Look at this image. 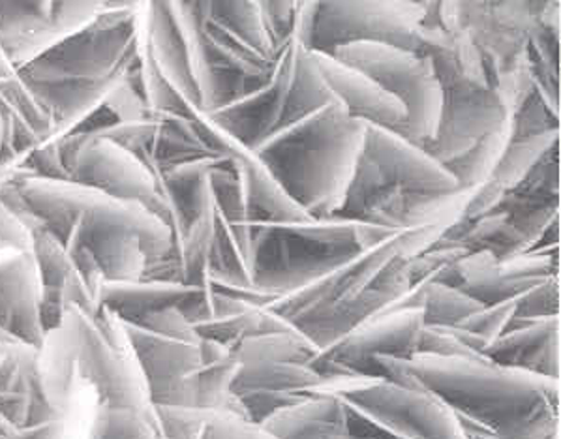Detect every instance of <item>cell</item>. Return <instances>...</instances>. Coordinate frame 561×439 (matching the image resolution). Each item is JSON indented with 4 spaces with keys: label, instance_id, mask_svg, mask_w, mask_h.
Here are the masks:
<instances>
[{
    "label": "cell",
    "instance_id": "5bb4252c",
    "mask_svg": "<svg viewBox=\"0 0 561 439\" xmlns=\"http://www.w3.org/2000/svg\"><path fill=\"white\" fill-rule=\"evenodd\" d=\"M510 118L513 115L503 109L492 89L449 92L445 94L444 115L436 139L423 149L445 167L468 154L484 136L505 125Z\"/></svg>",
    "mask_w": 561,
    "mask_h": 439
},
{
    "label": "cell",
    "instance_id": "3957f363",
    "mask_svg": "<svg viewBox=\"0 0 561 439\" xmlns=\"http://www.w3.org/2000/svg\"><path fill=\"white\" fill-rule=\"evenodd\" d=\"M307 394L334 396L350 419L383 439H468L449 404L431 391H413L374 376H336Z\"/></svg>",
    "mask_w": 561,
    "mask_h": 439
},
{
    "label": "cell",
    "instance_id": "74e56055",
    "mask_svg": "<svg viewBox=\"0 0 561 439\" xmlns=\"http://www.w3.org/2000/svg\"><path fill=\"white\" fill-rule=\"evenodd\" d=\"M560 315V276H550L516 301L518 320H547Z\"/></svg>",
    "mask_w": 561,
    "mask_h": 439
},
{
    "label": "cell",
    "instance_id": "9c48e42d",
    "mask_svg": "<svg viewBox=\"0 0 561 439\" xmlns=\"http://www.w3.org/2000/svg\"><path fill=\"white\" fill-rule=\"evenodd\" d=\"M365 120L350 117L325 141L268 170L308 217H336L365 152Z\"/></svg>",
    "mask_w": 561,
    "mask_h": 439
},
{
    "label": "cell",
    "instance_id": "f1b7e54d",
    "mask_svg": "<svg viewBox=\"0 0 561 439\" xmlns=\"http://www.w3.org/2000/svg\"><path fill=\"white\" fill-rule=\"evenodd\" d=\"M333 102H340L339 96L327 83L325 76L321 72L312 49L302 47L299 60H297V68H295L294 85L289 91L280 125L294 123L297 118L305 117L308 113L318 112Z\"/></svg>",
    "mask_w": 561,
    "mask_h": 439
},
{
    "label": "cell",
    "instance_id": "d4e9b609",
    "mask_svg": "<svg viewBox=\"0 0 561 439\" xmlns=\"http://www.w3.org/2000/svg\"><path fill=\"white\" fill-rule=\"evenodd\" d=\"M560 333V315L547 320H518L513 317L502 336L490 344L484 357L503 367L520 368L541 348L550 336Z\"/></svg>",
    "mask_w": 561,
    "mask_h": 439
},
{
    "label": "cell",
    "instance_id": "7bdbcfd3",
    "mask_svg": "<svg viewBox=\"0 0 561 439\" xmlns=\"http://www.w3.org/2000/svg\"><path fill=\"white\" fill-rule=\"evenodd\" d=\"M436 355V357H470V359H483L484 355L476 354L466 348L457 336H453L447 327L437 325H424L421 338H419L417 354Z\"/></svg>",
    "mask_w": 561,
    "mask_h": 439
},
{
    "label": "cell",
    "instance_id": "ee69618b",
    "mask_svg": "<svg viewBox=\"0 0 561 439\" xmlns=\"http://www.w3.org/2000/svg\"><path fill=\"white\" fill-rule=\"evenodd\" d=\"M0 243L15 252H34V233L28 223L0 199Z\"/></svg>",
    "mask_w": 561,
    "mask_h": 439
},
{
    "label": "cell",
    "instance_id": "b9f144b4",
    "mask_svg": "<svg viewBox=\"0 0 561 439\" xmlns=\"http://www.w3.org/2000/svg\"><path fill=\"white\" fill-rule=\"evenodd\" d=\"M87 407L70 414H57L49 419L39 420L23 427L13 434L12 439H73L79 425L85 420Z\"/></svg>",
    "mask_w": 561,
    "mask_h": 439
},
{
    "label": "cell",
    "instance_id": "ffe728a7",
    "mask_svg": "<svg viewBox=\"0 0 561 439\" xmlns=\"http://www.w3.org/2000/svg\"><path fill=\"white\" fill-rule=\"evenodd\" d=\"M325 76L327 83L331 85L340 102L346 105L350 117L360 118L370 125L399 130L404 125L405 107L397 96L378 85L373 78L360 72L357 68L340 62L333 55L312 51Z\"/></svg>",
    "mask_w": 561,
    "mask_h": 439
},
{
    "label": "cell",
    "instance_id": "f546056e",
    "mask_svg": "<svg viewBox=\"0 0 561 439\" xmlns=\"http://www.w3.org/2000/svg\"><path fill=\"white\" fill-rule=\"evenodd\" d=\"M210 15L229 26L237 36H241L244 42L257 51L273 57L275 44L268 33L267 21L263 13L262 2L257 0H233V2H210Z\"/></svg>",
    "mask_w": 561,
    "mask_h": 439
},
{
    "label": "cell",
    "instance_id": "d6a6232c",
    "mask_svg": "<svg viewBox=\"0 0 561 439\" xmlns=\"http://www.w3.org/2000/svg\"><path fill=\"white\" fill-rule=\"evenodd\" d=\"M484 307L460 288L447 284L426 282L424 291V325L455 327Z\"/></svg>",
    "mask_w": 561,
    "mask_h": 439
},
{
    "label": "cell",
    "instance_id": "52a82bcc",
    "mask_svg": "<svg viewBox=\"0 0 561 439\" xmlns=\"http://www.w3.org/2000/svg\"><path fill=\"white\" fill-rule=\"evenodd\" d=\"M57 143L70 181L91 186L107 196L138 201L157 215L170 228L173 241L171 257L175 259L188 220L179 209L173 194H158L152 173L136 152L112 139L91 138L85 134H70Z\"/></svg>",
    "mask_w": 561,
    "mask_h": 439
},
{
    "label": "cell",
    "instance_id": "8992f818",
    "mask_svg": "<svg viewBox=\"0 0 561 439\" xmlns=\"http://www.w3.org/2000/svg\"><path fill=\"white\" fill-rule=\"evenodd\" d=\"M426 12L428 2L410 0L320 2L310 49L331 55L353 42H373L431 55L447 46L449 34L426 25Z\"/></svg>",
    "mask_w": 561,
    "mask_h": 439
},
{
    "label": "cell",
    "instance_id": "681fc988",
    "mask_svg": "<svg viewBox=\"0 0 561 439\" xmlns=\"http://www.w3.org/2000/svg\"><path fill=\"white\" fill-rule=\"evenodd\" d=\"M8 252H12V250H0V262L4 259V256H7Z\"/></svg>",
    "mask_w": 561,
    "mask_h": 439
},
{
    "label": "cell",
    "instance_id": "9a60e30c",
    "mask_svg": "<svg viewBox=\"0 0 561 439\" xmlns=\"http://www.w3.org/2000/svg\"><path fill=\"white\" fill-rule=\"evenodd\" d=\"M365 154L378 165L389 183L405 192L445 194L460 190L457 178L444 165L389 128L365 123Z\"/></svg>",
    "mask_w": 561,
    "mask_h": 439
},
{
    "label": "cell",
    "instance_id": "60d3db41",
    "mask_svg": "<svg viewBox=\"0 0 561 439\" xmlns=\"http://www.w3.org/2000/svg\"><path fill=\"white\" fill-rule=\"evenodd\" d=\"M134 323L139 327L149 328L158 335L181 338V340L202 342V336L197 335L194 325L184 317L183 312L176 307L152 310L149 314L141 315L138 322Z\"/></svg>",
    "mask_w": 561,
    "mask_h": 439
},
{
    "label": "cell",
    "instance_id": "e575fe53",
    "mask_svg": "<svg viewBox=\"0 0 561 439\" xmlns=\"http://www.w3.org/2000/svg\"><path fill=\"white\" fill-rule=\"evenodd\" d=\"M510 194L529 204L558 201V145L539 160V164L529 171L528 177Z\"/></svg>",
    "mask_w": 561,
    "mask_h": 439
},
{
    "label": "cell",
    "instance_id": "6da1fadb",
    "mask_svg": "<svg viewBox=\"0 0 561 439\" xmlns=\"http://www.w3.org/2000/svg\"><path fill=\"white\" fill-rule=\"evenodd\" d=\"M412 374L426 391L453 407L457 417L476 420L492 430V438L542 401L556 402L560 380L531 374L520 368L470 357L413 355Z\"/></svg>",
    "mask_w": 561,
    "mask_h": 439
},
{
    "label": "cell",
    "instance_id": "4316f807",
    "mask_svg": "<svg viewBox=\"0 0 561 439\" xmlns=\"http://www.w3.org/2000/svg\"><path fill=\"white\" fill-rule=\"evenodd\" d=\"M320 354L318 346L312 340H308L300 331L249 336L233 348V355L241 365H262V362L312 365Z\"/></svg>",
    "mask_w": 561,
    "mask_h": 439
},
{
    "label": "cell",
    "instance_id": "7a4b0ae2",
    "mask_svg": "<svg viewBox=\"0 0 561 439\" xmlns=\"http://www.w3.org/2000/svg\"><path fill=\"white\" fill-rule=\"evenodd\" d=\"M42 346L72 357L81 380L94 391L102 406L131 407L158 423L125 322L112 310L104 307L96 317L70 307Z\"/></svg>",
    "mask_w": 561,
    "mask_h": 439
},
{
    "label": "cell",
    "instance_id": "5b68a950",
    "mask_svg": "<svg viewBox=\"0 0 561 439\" xmlns=\"http://www.w3.org/2000/svg\"><path fill=\"white\" fill-rule=\"evenodd\" d=\"M138 53V2H105L99 20L18 70L28 89L94 83L128 72Z\"/></svg>",
    "mask_w": 561,
    "mask_h": 439
},
{
    "label": "cell",
    "instance_id": "f35d334b",
    "mask_svg": "<svg viewBox=\"0 0 561 439\" xmlns=\"http://www.w3.org/2000/svg\"><path fill=\"white\" fill-rule=\"evenodd\" d=\"M516 301L496 302V304H484L481 309L477 310L476 314L466 317L458 327L470 331L473 335H479L484 340L492 344L496 340L497 336L505 333V328L510 327L511 320L516 314Z\"/></svg>",
    "mask_w": 561,
    "mask_h": 439
},
{
    "label": "cell",
    "instance_id": "816d5d0a",
    "mask_svg": "<svg viewBox=\"0 0 561 439\" xmlns=\"http://www.w3.org/2000/svg\"><path fill=\"white\" fill-rule=\"evenodd\" d=\"M0 250H8V249H4V244L0 243Z\"/></svg>",
    "mask_w": 561,
    "mask_h": 439
},
{
    "label": "cell",
    "instance_id": "44dd1931",
    "mask_svg": "<svg viewBox=\"0 0 561 439\" xmlns=\"http://www.w3.org/2000/svg\"><path fill=\"white\" fill-rule=\"evenodd\" d=\"M350 118L346 105L342 102L321 107L318 112L308 113L294 123L280 125L267 134L265 138L257 139L250 149L265 160L268 167L280 164L287 158L297 157L300 152L310 151L316 145L325 141L333 131Z\"/></svg>",
    "mask_w": 561,
    "mask_h": 439
},
{
    "label": "cell",
    "instance_id": "cb8c5ba5",
    "mask_svg": "<svg viewBox=\"0 0 561 439\" xmlns=\"http://www.w3.org/2000/svg\"><path fill=\"white\" fill-rule=\"evenodd\" d=\"M216 235V205L213 190L203 199L196 217L190 220L176 249L181 282L194 288L209 286L210 254Z\"/></svg>",
    "mask_w": 561,
    "mask_h": 439
},
{
    "label": "cell",
    "instance_id": "7dc6e473",
    "mask_svg": "<svg viewBox=\"0 0 561 439\" xmlns=\"http://www.w3.org/2000/svg\"><path fill=\"white\" fill-rule=\"evenodd\" d=\"M302 439H368L366 436L352 432L350 427H329L323 428L320 432L312 434Z\"/></svg>",
    "mask_w": 561,
    "mask_h": 439
},
{
    "label": "cell",
    "instance_id": "8fae6325",
    "mask_svg": "<svg viewBox=\"0 0 561 439\" xmlns=\"http://www.w3.org/2000/svg\"><path fill=\"white\" fill-rule=\"evenodd\" d=\"M302 47L295 34L282 39L273 51V68L267 78L207 113L210 120L249 147L278 128Z\"/></svg>",
    "mask_w": 561,
    "mask_h": 439
},
{
    "label": "cell",
    "instance_id": "ba28073f",
    "mask_svg": "<svg viewBox=\"0 0 561 439\" xmlns=\"http://www.w3.org/2000/svg\"><path fill=\"white\" fill-rule=\"evenodd\" d=\"M331 55L366 73L402 102L408 117L404 125L394 130L397 134L419 147L436 139L444 115L445 92L426 55L373 42H353L336 47Z\"/></svg>",
    "mask_w": 561,
    "mask_h": 439
},
{
    "label": "cell",
    "instance_id": "2e32d148",
    "mask_svg": "<svg viewBox=\"0 0 561 439\" xmlns=\"http://www.w3.org/2000/svg\"><path fill=\"white\" fill-rule=\"evenodd\" d=\"M34 256L42 278V322L46 333L59 327L70 307L99 315V301L87 288L70 250L46 226L34 230Z\"/></svg>",
    "mask_w": 561,
    "mask_h": 439
},
{
    "label": "cell",
    "instance_id": "ab89813d",
    "mask_svg": "<svg viewBox=\"0 0 561 439\" xmlns=\"http://www.w3.org/2000/svg\"><path fill=\"white\" fill-rule=\"evenodd\" d=\"M202 439H276L268 434L260 423L228 414V412H213L205 425Z\"/></svg>",
    "mask_w": 561,
    "mask_h": 439
},
{
    "label": "cell",
    "instance_id": "f6af8a7d",
    "mask_svg": "<svg viewBox=\"0 0 561 439\" xmlns=\"http://www.w3.org/2000/svg\"><path fill=\"white\" fill-rule=\"evenodd\" d=\"M507 194H510V192L505 190L502 184L497 183L496 178H489L486 183L473 188L470 201H468L466 209H463L462 217L466 218L468 222H476L479 218L492 215V212H497L503 201H505Z\"/></svg>",
    "mask_w": 561,
    "mask_h": 439
},
{
    "label": "cell",
    "instance_id": "277c9868",
    "mask_svg": "<svg viewBox=\"0 0 561 439\" xmlns=\"http://www.w3.org/2000/svg\"><path fill=\"white\" fill-rule=\"evenodd\" d=\"M13 184L26 209L53 233L72 223H105L138 235L149 262L171 257L170 228L138 201L107 196L76 181L38 177L31 171Z\"/></svg>",
    "mask_w": 561,
    "mask_h": 439
},
{
    "label": "cell",
    "instance_id": "f907efd6",
    "mask_svg": "<svg viewBox=\"0 0 561 439\" xmlns=\"http://www.w3.org/2000/svg\"><path fill=\"white\" fill-rule=\"evenodd\" d=\"M368 439H383V438H376V436H366Z\"/></svg>",
    "mask_w": 561,
    "mask_h": 439
},
{
    "label": "cell",
    "instance_id": "484cf974",
    "mask_svg": "<svg viewBox=\"0 0 561 439\" xmlns=\"http://www.w3.org/2000/svg\"><path fill=\"white\" fill-rule=\"evenodd\" d=\"M323 378L310 365L295 362H262V365H241L233 393L249 391H276V393L307 394L318 388Z\"/></svg>",
    "mask_w": 561,
    "mask_h": 439
},
{
    "label": "cell",
    "instance_id": "c3c4849f",
    "mask_svg": "<svg viewBox=\"0 0 561 439\" xmlns=\"http://www.w3.org/2000/svg\"><path fill=\"white\" fill-rule=\"evenodd\" d=\"M15 73H18V68L12 65L7 51L0 46V78H12Z\"/></svg>",
    "mask_w": 561,
    "mask_h": 439
},
{
    "label": "cell",
    "instance_id": "bcb514c9",
    "mask_svg": "<svg viewBox=\"0 0 561 439\" xmlns=\"http://www.w3.org/2000/svg\"><path fill=\"white\" fill-rule=\"evenodd\" d=\"M265 21L273 44L278 46L282 39L294 34L295 10L297 2H262Z\"/></svg>",
    "mask_w": 561,
    "mask_h": 439
},
{
    "label": "cell",
    "instance_id": "4fadbf2b",
    "mask_svg": "<svg viewBox=\"0 0 561 439\" xmlns=\"http://www.w3.org/2000/svg\"><path fill=\"white\" fill-rule=\"evenodd\" d=\"M125 325L152 406H173L184 381L203 367L202 342L158 335L136 323Z\"/></svg>",
    "mask_w": 561,
    "mask_h": 439
},
{
    "label": "cell",
    "instance_id": "ac0fdd59",
    "mask_svg": "<svg viewBox=\"0 0 561 439\" xmlns=\"http://www.w3.org/2000/svg\"><path fill=\"white\" fill-rule=\"evenodd\" d=\"M162 7L170 21L176 55L196 94L197 107L209 113L220 102V81L203 36L210 2H162Z\"/></svg>",
    "mask_w": 561,
    "mask_h": 439
},
{
    "label": "cell",
    "instance_id": "e0dca14e",
    "mask_svg": "<svg viewBox=\"0 0 561 439\" xmlns=\"http://www.w3.org/2000/svg\"><path fill=\"white\" fill-rule=\"evenodd\" d=\"M0 331L36 349L46 340L42 278L34 252L12 250L0 262Z\"/></svg>",
    "mask_w": 561,
    "mask_h": 439
},
{
    "label": "cell",
    "instance_id": "8d00e7d4",
    "mask_svg": "<svg viewBox=\"0 0 561 439\" xmlns=\"http://www.w3.org/2000/svg\"><path fill=\"white\" fill-rule=\"evenodd\" d=\"M470 250L457 244L436 243L428 250H424L423 254L413 257L405 263L404 270L410 276V282L417 284L423 280L434 282L437 276L442 275L449 265L458 262L460 257L466 256Z\"/></svg>",
    "mask_w": 561,
    "mask_h": 439
},
{
    "label": "cell",
    "instance_id": "7402d4cb",
    "mask_svg": "<svg viewBox=\"0 0 561 439\" xmlns=\"http://www.w3.org/2000/svg\"><path fill=\"white\" fill-rule=\"evenodd\" d=\"M197 289L181 282L136 280V282H105L100 302L123 322H138L139 317L163 307H179Z\"/></svg>",
    "mask_w": 561,
    "mask_h": 439
},
{
    "label": "cell",
    "instance_id": "603a6c76",
    "mask_svg": "<svg viewBox=\"0 0 561 439\" xmlns=\"http://www.w3.org/2000/svg\"><path fill=\"white\" fill-rule=\"evenodd\" d=\"M276 439H302L329 427H350L346 406L325 394H305L260 423Z\"/></svg>",
    "mask_w": 561,
    "mask_h": 439
},
{
    "label": "cell",
    "instance_id": "7c38bea8",
    "mask_svg": "<svg viewBox=\"0 0 561 439\" xmlns=\"http://www.w3.org/2000/svg\"><path fill=\"white\" fill-rule=\"evenodd\" d=\"M423 328V310H391L363 323L336 346L320 354L316 361L333 362L355 374L379 378L378 370L374 368V357L392 355L410 359L417 354Z\"/></svg>",
    "mask_w": 561,
    "mask_h": 439
},
{
    "label": "cell",
    "instance_id": "d590c367",
    "mask_svg": "<svg viewBox=\"0 0 561 439\" xmlns=\"http://www.w3.org/2000/svg\"><path fill=\"white\" fill-rule=\"evenodd\" d=\"M162 439H202L213 412L197 407L154 406Z\"/></svg>",
    "mask_w": 561,
    "mask_h": 439
},
{
    "label": "cell",
    "instance_id": "30bf717a",
    "mask_svg": "<svg viewBox=\"0 0 561 439\" xmlns=\"http://www.w3.org/2000/svg\"><path fill=\"white\" fill-rule=\"evenodd\" d=\"M104 10L105 2H0V46L21 70L85 31Z\"/></svg>",
    "mask_w": 561,
    "mask_h": 439
},
{
    "label": "cell",
    "instance_id": "4dcf8cb0",
    "mask_svg": "<svg viewBox=\"0 0 561 439\" xmlns=\"http://www.w3.org/2000/svg\"><path fill=\"white\" fill-rule=\"evenodd\" d=\"M558 139L560 130L547 131L531 138L513 139L492 178H496L505 190H515L528 177L529 171L539 164V160L554 149Z\"/></svg>",
    "mask_w": 561,
    "mask_h": 439
},
{
    "label": "cell",
    "instance_id": "83f0119b",
    "mask_svg": "<svg viewBox=\"0 0 561 439\" xmlns=\"http://www.w3.org/2000/svg\"><path fill=\"white\" fill-rule=\"evenodd\" d=\"M511 141L513 118L496 130L490 131L489 136H484L468 154L458 158L457 162L445 165V170L457 178L460 190H473L492 178Z\"/></svg>",
    "mask_w": 561,
    "mask_h": 439
},
{
    "label": "cell",
    "instance_id": "1f68e13d",
    "mask_svg": "<svg viewBox=\"0 0 561 439\" xmlns=\"http://www.w3.org/2000/svg\"><path fill=\"white\" fill-rule=\"evenodd\" d=\"M87 439H162V430L157 420L138 409L99 404Z\"/></svg>",
    "mask_w": 561,
    "mask_h": 439
},
{
    "label": "cell",
    "instance_id": "d6986e66",
    "mask_svg": "<svg viewBox=\"0 0 561 439\" xmlns=\"http://www.w3.org/2000/svg\"><path fill=\"white\" fill-rule=\"evenodd\" d=\"M53 235L68 250L78 244L85 246L102 270L105 282H136L145 278L149 257L145 254L144 243L131 231L105 223H72Z\"/></svg>",
    "mask_w": 561,
    "mask_h": 439
},
{
    "label": "cell",
    "instance_id": "836d02e7",
    "mask_svg": "<svg viewBox=\"0 0 561 439\" xmlns=\"http://www.w3.org/2000/svg\"><path fill=\"white\" fill-rule=\"evenodd\" d=\"M391 186L386 175L381 173L378 165L374 164L370 158L363 152L359 165L355 170L352 184L347 188L346 199L336 217L347 218V220H360V215L365 210L366 205L378 196L379 192Z\"/></svg>",
    "mask_w": 561,
    "mask_h": 439
}]
</instances>
